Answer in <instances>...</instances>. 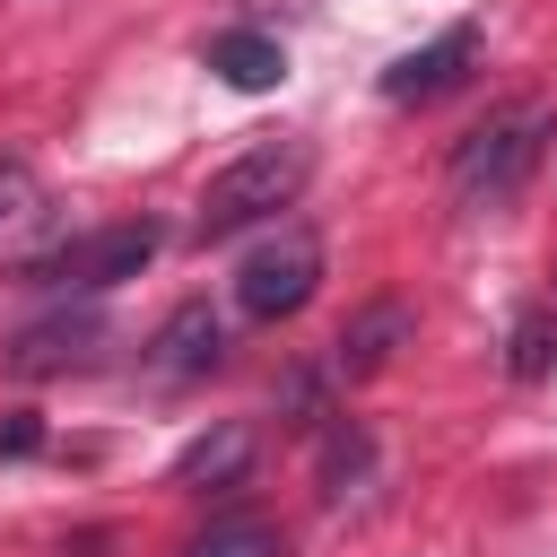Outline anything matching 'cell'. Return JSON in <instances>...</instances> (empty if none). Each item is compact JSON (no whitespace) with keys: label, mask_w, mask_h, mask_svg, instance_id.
<instances>
[{"label":"cell","mask_w":557,"mask_h":557,"mask_svg":"<svg viewBox=\"0 0 557 557\" xmlns=\"http://www.w3.org/2000/svg\"><path fill=\"white\" fill-rule=\"evenodd\" d=\"M183 557H287V540H278V522H261V513H218L209 531L183 540Z\"/></svg>","instance_id":"12"},{"label":"cell","mask_w":557,"mask_h":557,"mask_svg":"<svg viewBox=\"0 0 557 557\" xmlns=\"http://www.w3.org/2000/svg\"><path fill=\"white\" fill-rule=\"evenodd\" d=\"M278 418H287V426H322V374H287Z\"/></svg>","instance_id":"15"},{"label":"cell","mask_w":557,"mask_h":557,"mask_svg":"<svg viewBox=\"0 0 557 557\" xmlns=\"http://www.w3.org/2000/svg\"><path fill=\"white\" fill-rule=\"evenodd\" d=\"M26 209H35V165L0 148V226H9V218H26Z\"/></svg>","instance_id":"14"},{"label":"cell","mask_w":557,"mask_h":557,"mask_svg":"<svg viewBox=\"0 0 557 557\" xmlns=\"http://www.w3.org/2000/svg\"><path fill=\"white\" fill-rule=\"evenodd\" d=\"M252 453H261V426L252 418H218L209 435H191L183 453H174V487H235L244 470H252Z\"/></svg>","instance_id":"9"},{"label":"cell","mask_w":557,"mask_h":557,"mask_svg":"<svg viewBox=\"0 0 557 557\" xmlns=\"http://www.w3.org/2000/svg\"><path fill=\"white\" fill-rule=\"evenodd\" d=\"M209 70H218L226 87L261 96V87H278V78H287V52H278L270 35H252V26H235V35H218V44H209Z\"/></svg>","instance_id":"11"},{"label":"cell","mask_w":557,"mask_h":557,"mask_svg":"<svg viewBox=\"0 0 557 557\" xmlns=\"http://www.w3.org/2000/svg\"><path fill=\"white\" fill-rule=\"evenodd\" d=\"M470 61H479V26H444L435 44H418V52H400V61L383 70V96H392V104H435L444 87H461Z\"/></svg>","instance_id":"7"},{"label":"cell","mask_w":557,"mask_h":557,"mask_svg":"<svg viewBox=\"0 0 557 557\" xmlns=\"http://www.w3.org/2000/svg\"><path fill=\"white\" fill-rule=\"evenodd\" d=\"M305 174H313V148H305V139H261V148H244L226 174H209L191 235H200V244H226V235H244V226H270L278 209H296Z\"/></svg>","instance_id":"2"},{"label":"cell","mask_w":557,"mask_h":557,"mask_svg":"<svg viewBox=\"0 0 557 557\" xmlns=\"http://www.w3.org/2000/svg\"><path fill=\"white\" fill-rule=\"evenodd\" d=\"M157 244H165V226L157 218H113V226H87V235H70V244H52L44 261H26V278H61V287H122V278H139L148 261H157Z\"/></svg>","instance_id":"4"},{"label":"cell","mask_w":557,"mask_h":557,"mask_svg":"<svg viewBox=\"0 0 557 557\" xmlns=\"http://www.w3.org/2000/svg\"><path fill=\"white\" fill-rule=\"evenodd\" d=\"M313 479H322V505H348L366 479H374V435L357 426V418H331V435H322V461H313Z\"/></svg>","instance_id":"10"},{"label":"cell","mask_w":557,"mask_h":557,"mask_svg":"<svg viewBox=\"0 0 557 557\" xmlns=\"http://www.w3.org/2000/svg\"><path fill=\"white\" fill-rule=\"evenodd\" d=\"M505 374H513V383H548V374H557V305H531V313L505 331Z\"/></svg>","instance_id":"13"},{"label":"cell","mask_w":557,"mask_h":557,"mask_svg":"<svg viewBox=\"0 0 557 557\" xmlns=\"http://www.w3.org/2000/svg\"><path fill=\"white\" fill-rule=\"evenodd\" d=\"M104 339H113V322L96 313V305H61V313H44V322H26V331H9V348H0V366L17 374V383H52V374H87L96 357H104Z\"/></svg>","instance_id":"5"},{"label":"cell","mask_w":557,"mask_h":557,"mask_svg":"<svg viewBox=\"0 0 557 557\" xmlns=\"http://www.w3.org/2000/svg\"><path fill=\"white\" fill-rule=\"evenodd\" d=\"M548 139H557V113H548V104H505V113H487V122L461 131V148H453V200H461L470 218L513 209V200L531 191Z\"/></svg>","instance_id":"1"},{"label":"cell","mask_w":557,"mask_h":557,"mask_svg":"<svg viewBox=\"0 0 557 557\" xmlns=\"http://www.w3.org/2000/svg\"><path fill=\"white\" fill-rule=\"evenodd\" d=\"M35 444H44V426H35V418H9V426H0V453H9V461H17V453H35Z\"/></svg>","instance_id":"16"},{"label":"cell","mask_w":557,"mask_h":557,"mask_svg":"<svg viewBox=\"0 0 557 557\" xmlns=\"http://www.w3.org/2000/svg\"><path fill=\"white\" fill-rule=\"evenodd\" d=\"M409 339H418V313H409L400 296H374V305H357V313L339 322V339H331V374H383Z\"/></svg>","instance_id":"6"},{"label":"cell","mask_w":557,"mask_h":557,"mask_svg":"<svg viewBox=\"0 0 557 557\" xmlns=\"http://www.w3.org/2000/svg\"><path fill=\"white\" fill-rule=\"evenodd\" d=\"M226 357V322L209 313V305H174L157 331H148V366L165 374V383H191V374H209Z\"/></svg>","instance_id":"8"},{"label":"cell","mask_w":557,"mask_h":557,"mask_svg":"<svg viewBox=\"0 0 557 557\" xmlns=\"http://www.w3.org/2000/svg\"><path fill=\"white\" fill-rule=\"evenodd\" d=\"M313 287H322V235L313 226H270L235 261V313L244 322H287L313 305Z\"/></svg>","instance_id":"3"}]
</instances>
